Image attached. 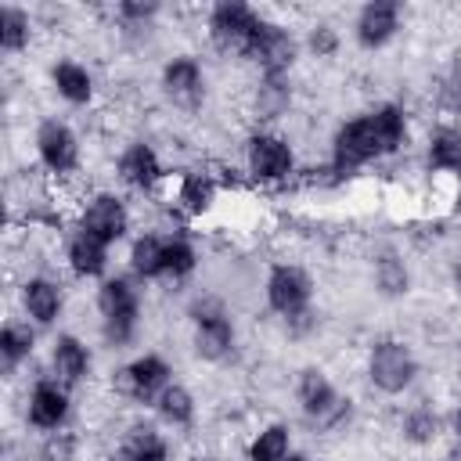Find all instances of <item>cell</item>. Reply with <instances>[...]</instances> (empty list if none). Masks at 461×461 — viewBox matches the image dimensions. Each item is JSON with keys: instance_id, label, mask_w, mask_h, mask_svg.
I'll use <instances>...</instances> for the list:
<instances>
[{"instance_id": "18", "label": "cell", "mask_w": 461, "mask_h": 461, "mask_svg": "<svg viewBox=\"0 0 461 461\" xmlns=\"http://www.w3.org/2000/svg\"><path fill=\"white\" fill-rule=\"evenodd\" d=\"M68 259H72V270H76V274H101V270H104V241L83 230V234L68 245Z\"/></svg>"}, {"instance_id": "38", "label": "cell", "mask_w": 461, "mask_h": 461, "mask_svg": "<svg viewBox=\"0 0 461 461\" xmlns=\"http://www.w3.org/2000/svg\"><path fill=\"white\" fill-rule=\"evenodd\" d=\"M454 425H457V436H461V411H457V418H454Z\"/></svg>"}, {"instance_id": "8", "label": "cell", "mask_w": 461, "mask_h": 461, "mask_svg": "<svg viewBox=\"0 0 461 461\" xmlns=\"http://www.w3.org/2000/svg\"><path fill=\"white\" fill-rule=\"evenodd\" d=\"M270 76H277L285 65H292V58H295V43H292V36L285 32V29H277V25H263V32L256 36V43H252V50H249Z\"/></svg>"}, {"instance_id": "11", "label": "cell", "mask_w": 461, "mask_h": 461, "mask_svg": "<svg viewBox=\"0 0 461 461\" xmlns=\"http://www.w3.org/2000/svg\"><path fill=\"white\" fill-rule=\"evenodd\" d=\"M393 29H396V4L378 0V4H367V7L360 11L357 36H360L364 47H378V43H385V40L393 36Z\"/></svg>"}, {"instance_id": "7", "label": "cell", "mask_w": 461, "mask_h": 461, "mask_svg": "<svg viewBox=\"0 0 461 461\" xmlns=\"http://www.w3.org/2000/svg\"><path fill=\"white\" fill-rule=\"evenodd\" d=\"M249 166H252L256 176L277 180V176H285L292 169V151L277 137H252V144H249Z\"/></svg>"}, {"instance_id": "13", "label": "cell", "mask_w": 461, "mask_h": 461, "mask_svg": "<svg viewBox=\"0 0 461 461\" xmlns=\"http://www.w3.org/2000/svg\"><path fill=\"white\" fill-rule=\"evenodd\" d=\"M166 94L180 104H194L202 97V72L191 58H180V61L166 65Z\"/></svg>"}, {"instance_id": "31", "label": "cell", "mask_w": 461, "mask_h": 461, "mask_svg": "<svg viewBox=\"0 0 461 461\" xmlns=\"http://www.w3.org/2000/svg\"><path fill=\"white\" fill-rule=\"evenodd\" d=\"M403 432H407L411 443H429V439L436 436V418H432L429 411H414V414H407Z\"/></svg>"}, {"instance_id": "6", "label": "cell", "mask_w": 461, "mask_h": 461, "mask_svg": "<svg viewBox=\"0 0 461 461\" xmlns=\"http://www.w3.org/2000/svg\"><path fill=\"white\" fill-rule=\"evenodd\" d=\"M267 295H270V306L281 310V313H303L306 299H310V281L303 270L295 267H277L270 274V285H267Z\"/></svg>"}, {"instance_id": "15", "label": "cell", "mask_w": 461, "mask_h": 461, "mask_svg": "<svg viewBox=\"0 0 461 461\" xmlns=\"http://www.w3.org/2000/svg\"><path fill=\"white\" fill-rule=\"evenodd\" d=\"M230 324L216 313V317H205V321H198V331H194V349H198V357H205V360H220L227 349H230Z\"/></svg>"}, {"instance_id": "37", "label": "cell", "mask_w": 461, "mask_h": 461, "mask_svg": "<svg viewBox=\"0 0 461 461\" xmlns=\"http://www.w3.org/2000/svg\"><path fill=\"white\" fill-rule=\"evenodd\" d=\"M115 461H144V457H137V454H133V450H126V447H122V450H119V454H115Z\"/></svg>"}, {"instance_id": "29", "label": "cell", "mask_w": 461, "mask_h": 461, "mask_svg": "<svg viewBox=\"0 0 461 461\" xmlns=\"http://www.w3.org/2000/svg\"><path fill=\"white\" fill-rule=\"evenodd\" d=\"M191 267H194V252H191V245H187V241H169L166 252H162V270L173 274V277H180V274H187Z\"/></svg>"}, {"instance_id": "24", "label": "cell", "mask_w": 461, "mask_h": 461, "mask_svg": "<svg viewBox=\"0 0 461 461\" xmlns=\"http://www.w3.org/2000/svg\"><path fill=\"white\" fill-rule=\"evenodd\" d=\"M54 83H58V90L68 101H86L90 97V76L79 65H72V61H65V65L54 68Z\"/></svg>"}, {"instance_id": "20", "label": "cell", "mask_w": 461, "mask_h": 461, "mask_svg": "<svg viewBox=\"0 0 461 461\" xmlns=\"http://www.w3.org/2000/svg\"><path fill=\"white\" fill-rule=\"evenodd\" d=\"M429 158L436 169H461V133L457 130H439L432 137Z\"/></svg>"}, {"instance_id": "22", "label": "cell", "mask_w": 461, "mask_h": 461, "mask_svg": "<svg viewBox=\"0 0 461 461\" xmlns=\"http://www.w3.org/2000/svg\"><path fill=\"white\" fill-rule=\"evenodd\" d=\"M371 122H375V133H378L382 151H393V148L403 140V115H400V108L385 104V108H378V112L371 115Z\"/></svg>"}, {"instance_id": "2", "label": "cell", "mask_w": 461, "mask_h": 461, "mask_svg": "<svg viewBox=\"0 0 461 461\" xmlns=\"http://www.w3.org/2000/svg\"><path fill=\"white\" fill-rule=\"evenodd\" d=\"M101 313H104V335L112 342H126L133 331V317H137V295L126 281H108L101 285Z\"/></svg>"}, {"instance_id": "35", "label": "cell", "mask_w": 461, "mask_h": 461, "mask_svg": "<svg viewBox=\"0 0 461 461\" xmlns=\"http://www.w3.org/2000/svg\"><path fill=\"white\" fill-rule=\"evenodd\" d=\"M65 457H68V443H65V439H61V443L50 439V443H47V461H65Z\"/></svg>"}, {"instance_id": "19", "label": "cell", "mask_w": 461, "mask_h": 461, "mask_svg": "<svg viewBox=\"0 0 461 461\" xmlns=\"http://www.w3.org/2000/svg\"><path fill=\"white\" fill-rule=\"evenodd\" d=\"M58 288L50 285V281H29L25 285V310L36 317V321H54V313H58Z\"/></svg>"}, {"instance_id": "33", "label": "cell", "mask_w": 461, "mask_h": 461, "mask_svg": "<svg viewBox=\"0 0 461 461\" xmlns=\"http://www.w3.org/2000/svg\"><path fill=\"white\" fill-rule=\"evenodd\" d=\"M443 97H447V104H450L454 112H461V61L450 65L447 83H443Z\"/></svg>"}, {"instance_id": "3", "label": "cell", "mask_w": 461, "mask_h": 461, "mask_svg": "<svg viewBox=\"0 0 461 461\" xmlns=\"http://www.w3.org/2000/svg\"><path fill=\"white\" fill-rule=\"evenodd\" d=\"M414 378V357L407 346L400 342H378L371 353V382L385 393H400L407 389Z\"/></svg>"}, {"instance_id": "1", "label": "cell", "mask_w": 461, "mask_h": 461, "mask_svg": "<svg viewBox=\"0 0 461 461\" xmlns=\"http://www.w3.org/2000/svg\"><path fill=\"white\" fill-rule=\"evenodd\" d=\"M212 43L220 50H234V54H249L256 36L263 32V22L245 7V4H220L212 11Z\"/></svg>"}, {"instance_id": "40", "label": "cell", "mask_w": 461, "mask_h": 461, "mask_svg": "<svg viewBox=\"0 0 461 461\" xmlns=\"http://www.w3.org/2000/svg\"><path fill=\"white\" fill-rule=\"evenodd\" d=\"M457 285H461V263H457Z\"/></svg>"}, {"instance_id": "27", "label": "cell", "mask_w": 461, "mask_h": 461, "mask_svg": "<svg viewBox=\"0 0 461 461\" xmlns=\"http://www.w3.org/2000/svg\"><path fill=\"white\" fill-rule=\"evenodd\" d=\"M375 277H378V288H382L385 295H400V292H407V270H403V263H400L396 256H382Z\"/></svg>"}, {"instance_id": "17", "label": "cell", "mask_w": 461, "mask_h": 461, "mask_svg": "<svg viewBox=\"0 0 461 461\" xmlns=\"http://www.w3.org/2000/svg\"><path fill=\"white\" fill-rule=\"evenodd\" d=\"M54 371H58V378L65 385H76L83 378V371H86V349L76 339H68V335L58 339V346H54Z\"/></svg>"}, {"instance_id": "39", "label": "cell", "mask_w": 461, "mask_h": 461, "mask_svg": "<svg viewBox=\"0 0 461 461\" xmlns=\"http://www.w3.org/2000/svg\"><path fill=\"white\" fill-rule=\"evenodd\" d=\"M285 461H306V457H299V454H292V457H285Z\"/></svg>"}, {"instance_id": "4", "label": "cell", "mask_w": 461, "mask_h": 461, "mask_svg": "<svg viewBox=\"0 0 461 461\" xmlns=\"http://www.w3.org/2000/svg\"><path fill=\"white\" fill-rule=\"evenodd\" d=\"M378 151H382V144H378V133H375V122L371 119L349 122L339 133V140H335V162H339V169H353V166L375 158Z\"/></svg>"}, {"instance_id": "16", "label": "cell", "mask_w": 461, "mask_h": 461, "mask_svg": "<svg viewBox=\"0 0 461 461\" xmlns=\"http://www.w3.org/2000/svg\"><path fill=\"white\" fill-rule=\"evenodd\" d=\"M119 173H122L130 184H137V187H148V184H155V180H158V158H155V151H151V148H144V144H133V148L122 155V162H119Z\"/></svg>"}, {"instance_id": "5", "label": "cell", "mask_w": 461, "mask_h": 461, "mask_svg": "<svg viewBox=\"0 0 461 461\" xmlns=\"http://www.w3.org/2000/svg\"><path fill=\"white\" fill-rule=\"evenodd\" d=\"M299 400H303V411L313 414L317 421H335L346 411V400H339L335 389L328 385V378L313 367L299 375Z\"/></svg>"}, {"instance_id": "9", "label": "cell", "mask_w": 461, "mask_h": 461, "mask_svg": "<svg viewBox=\"0 0 461 461\" xmlns=\"http://www.w3.org/2000/svg\"><path fill=\"white\" fill-rule=\"evenodd\" d=\"M83 230H86V234H94V238H101L104 245H108V241H115V238L126 230V212H122V205H119L115 198H108V194L94 198V202H90V209H86Z\"/></svg>"}, {"instance_id": "10", "label": "cell", "mask_w": 461, "mask_h": 461, "mask_svg": "<svg viewBox=\"0 0 461 461\" xmlns=\"http://www.w3.org/2000/svg\"><path fill=\"white\" fill-rule=\"evenodd\" d=\"M36 144H40V155H43V162L50 169L61 173V169H72L76 166V137L61 122H43Z\"/></svg>"}, {"instance_id": "21", "label": "cell", "mask_w": 461, "mask_h": 461, "mask_svg": "<svg viewBox=\"0 0 461 461\" xmlns=\"http://www.w3.org/2000/svg\"><path fill=\"white\" fill-rule=\"evenodd\" d=\"M288 454V432L281 425H270L267 432L256 436V443L249 447V457L252 461H285Z\"/></svg>"}, {"instance_id": "25", "label": "cell", "mask_w": 461, "mask_h": 461, "mask_svg": "<svg viewBox=\"0 0 461 461\" xmlns=\"http://www.w3.org/2000/svg\"><path fill=\"white\" fill-rule=\"evenodd\" d=\"M162 252H166V245H162L158 238H140V241L133 245L130 263H133V270H137L140 277H151V274L162 270Z\"/></svg>"}, {"instance_id": "30", "label": "cell", "mask_w": 461, "mask_h": 461, "mask_svg": "<svg viewBox=\"0 0 461 461\" xmlns=\"http://www.w3.org/2000/svg\"><path fill=\"white\" fill-rule=\"evenodd\" d=\"M0 346H4V357L7 360H18L32 349V331L29 328H18V324H7L4 335H0Z\"/></svg>"}, {"instance_id": "32", "label": "cell", "mask_w": 461, "mask_h": 461, "mask_svg": "<svg viewBox=\"0 0 461 461\" xmlns=\"http://www.w3.org/2000/svg\"><path fill=\"white\" fill-rule=\"evenodd\" d=\"M209 194H212V187H209L202 176H187V180H184V202H187L191 209H202V205L209 202Z\"/></svg>"}, {"instance_id": "26", "label": "cell", "mask_w": 461, "mask_h": 461, "mask_svg": "<svg viewBox=\"0 0 461 461\" xmlns=\"http://www.w3.org/2000/svg\"><path fill=\"white\" fill-rule=\"evenodd\" d=\"M158 411H162L166 421L184 425V421L191 418V396H187V389H180V385H166L162 396H158Z\"/></svg>"}, {"instance_id": "34", "label": "cell", "mask_w": 461, "mask_h": 461, "mask_svg": "<svg viewBox=\"0 0 461 461\" xmlns=\"http://www.w3.org/2000/svg\"><path fill=\"white\" fill-rule=\"evenodd\" d=\"M310 43H313V50H317V54H328V50L335 47V36H331V29H328V25H317V32H313V40H310Z\"/></svg>"}, {"instance_id": "28", "label": "cell", "mask_w": 461, "mask_h": 461, "mask_svg": "<svg viewBox=\"0 0 461 461\" xmlns=\"http://www.w3.org/2000/svg\"><path fill=\"white\" fill-rule=\"evenodd\" d=\"M126 450H133L144 461H162L166 457V447H162V439H158L155 429H133L130 439H126Z\"/></svg>"}, {"instance_id": "36", "label": "cell", "mask_w": 461, "mask_h": 461, "mask_svg": "<svg viewBox=\"0 0 461 461\" xmlns=\"http://www.w3.org/2000/svg\"><path fill=\"white\" fill-rule=\"evenodd\" d=\"M151 11H155V4H122V14H130V18H144Z\"/></svg>"}, {"instance_id": "14", "label": "cell", "mask_w": 461, "mask_h": 461, "mask_svg": "<svg viewBox=\"0 0 461 461\" xmlns=\"http://www.w3.org/2000/svg\"><path fill=\"white\" fill-rule=\"evenodd\" d=\"M29 418L40 429H54L65 418V393L58 385H50V382H40L32 389V400H29Z\"/></svg>"}, {"instance_id": "12", "label": "cell", "mask_w": 461, "mask_h": 461, "mask_svg": "<svg viewBox=\"0 0 461 461\" xmlns=\"http://www.w3.org/2000/svg\"><path fill=\"white\" fill-rule=\"evenodd\" d=\"M166 364L158 360V357H140V360H133L126 371H122V385L133 393V396H155L162 385H166Z\"/></svg>"}, {"instance_id": "23", "label": "cell", "mask_w": 461, "mask_h": 461, "mask_svg": "<svg viewBox=\"0 0 461 461\" xmlns=\"http://www.w3.org/2000/svg\"><path fill=\"white\" fill-rule=\"evenodd\" d=\"M0 43L4 50H22L29 43V18L14 7H4L0 11Z\"/></svg>"}]
</instances>
